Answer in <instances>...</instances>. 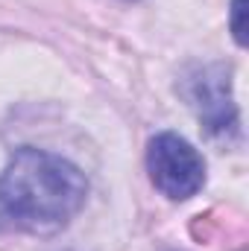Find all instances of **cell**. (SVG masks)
Here are the masks:
<instances>
[{"instance_id":"cell-1","label":"cell","mask_w":249,"mask_h":251,"mask_svg":"<svg viewBox=\"0 0 249 251\" xmlns=\"http://www.w3.org/2000/svg\"><path fill=\"white\" fill-rule=\"evenodd\" d=\"M85 196L88 181L70 161L24 146L0 176V231L56 234L82 210Z\"/></svg>"},{"instance_id":"cell-2","label":"cell","mask_w":249,"mask_h":251,"mask_svg":"<svg viewBox=\"0 0 249 251\" xmlns=\"http://www.w3.org/2000/svg\"><path fill=\"white\" fill-rule=\"evenodd\" d=\"M147 170L153 184L167 199H190L196 196L205 181V161L202 155L187 143L185 137L164 131L150 140L147 149Z\"/></svg>"},{"instance_id":"cell-3","label":"cell","mask_w":249,"mask_h":251,"mask_svg":"<svg viewBox=\"0 0 249 251\" xmlns=\"http://www.w3.org/2000/svg\"><path fill=\"white\" fill-rule=\"evenodd\" d=\"M185 97L196 108L199 120L211 137H229L238 131V108L232 100L229 67L208 64V67L196 70V76L187 79Z\"/></svg>"},{"instance_id":"cell-4","label":"cell","mask_w":249,"mask_h":251,"mask_svg":"<svg viewBox=\"0 0 249 251\" xmlns=\"http://www.w3.org/2000/svg\"><path fill=\"white\" fill-rule=\"evenodd\" d=\"M247 0H232V32H235V41L244 47L247 44V24H244V15H247Z\"/></svg>"}]
</instances>
